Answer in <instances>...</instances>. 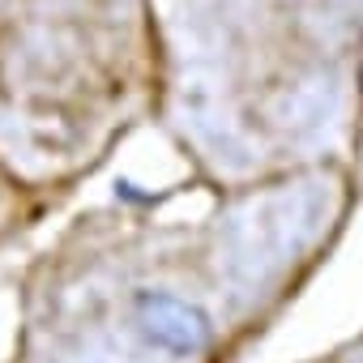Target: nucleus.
<instances>
[{"label": "nucleus", "instance_id": "nucleus-1", "mask_svg": "<svg viewBox=\"0 0 363 363\" xmlns=\"http://www.w3.org/2000/svg\"><path fill=\"white\" fill-rule=\"evenodd\" d=\"M141 320L145 337L171 354H201L210 346V325L197 308H189L175 295H141Z\"/></svg>", "mask_w": 363, "mask_h": 363}]
</instances>
